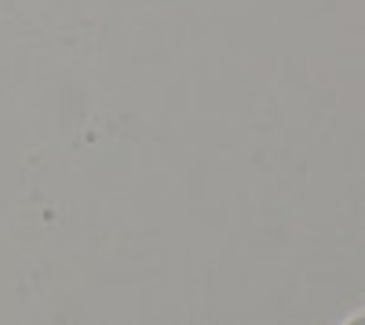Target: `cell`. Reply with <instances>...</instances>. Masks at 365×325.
I'll list each match as a JSON object with an SVG mask.
<instances>
[{
  "label": "cell",
  "mask_w": 365,
  "mask_h": 325,
  "mask_svg": "<svg viewBox=\"0 0 365 325\" xmlns=\"http://www.w3.org/2000/svg\"><path fill=\"white\" fill-rule=\"evenodd\" d=\"M344 325H365V311H361V314H354V318H351V321H344Z\"/></svg>",
  "instance_id": "obj_1"
}]
</instances>
